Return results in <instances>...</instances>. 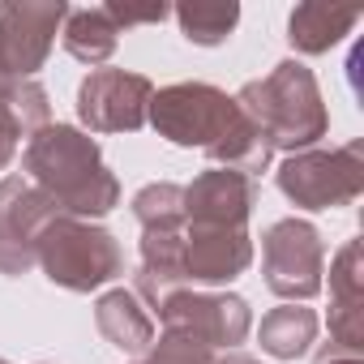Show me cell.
<instances>
[{"instance_id":"obj_6","label":"cell","mask_w":364,"mask_h":364,"mask_svg":"<svg viewBox=\"0 0 364 364\" xmlns=\"http://www.w3.org/2000/svg\"><path fill=\"white\" fill-rule=\"evenodd\" d=\"M262 257H266V287L291 304L313 300L321 291V236L304 219H279L262 236Z\"/></svg>"},{"instance_id":"obj_26","label":"cell","mask_w":364,"mask_h":364,"mask_svg":"<svg viewBox=\"0 0 364 364\" xmlns=\"http://www.w3.org/2000/svg\"><path fill=\"white\" fill-rule=\"evenodd\" d=\"M215 364H257V360H249V355H223V360H215Z\"/></svg>"},{"instance_id":"obj_3","label":"cell","mask_w":364,"mask_h":364,"mask_svg":"<svg viewBox=\"0 0 364 364\" xmlns=\"http://www.w3.org/2000/svg\"><path fill=\"white\" fill-rule=\"evenodd\" d=\"M236 103L253 120L266 150H309L330 129L321 90H317L313 73L300 60L274 65V73L262 77V82H249L236 95Z\"/></svg>"},{"instance_id":"obj_9","label":"cell","mask_w":364,"mask_h":364,"mask_svg":"<svg viewBox=\"0 0 364 364\" xmlns=\"http://www.w3.org/2000/svg\"><path fill=\"white\" fill-rule=\"evenodd\" d=\"M56 219V206L31 180H0V274H26L35 266L39 232Z\"/></svg>"},{"instance_id":"obj_21","label":"cell","mask_w":364,"mask_h":364,"mask_svg":"<svg viewBox=\"0 0 364 364\" xmlns=\"http://www.w3.org/2000/svg\"><path fill=\"white\" fill-rule=\"evenodd\" d=\"M0 103L9 107V116H14V124H18V133H39V129H48L52 120V107H48V90L39 86V82H9L5 90H0Z\"/></svg>"},{"instance_id":"obj_19","label":"cell","mask_w":364,"mask_h":364,"mask_svg":"<svg viewBox=\"0 0 364 364\" xmlns=\"http://www.w3.org/2000/svg\"><path fill=\"white\" fill-rule=\"evenodd\" d=\"M133 215L141 232H185V189L180 185H146L133 198Z\"/></svg>"},{"instance_id":"obj_22","label":"cell","mask_w":364,"mask_h":364,"mask_svg":"<svg viewBox=\"0 0 364 364\" xmlns=\"http://www.w3.org/2000/svg\"><path fill=\"white\" fill-rule=\"evenodd\" d=\"M146 364H215V351L193 343V338H180V334H163V343L150 351Z\"/></svg>"},{"instance_id":"obj_27","label":"cell","mask_w":364,"mask_h":364,"mask_svg":"<svg viewBox=\"0 0 364 364\" xmlns=\"http://www.w3.org/2000/svg\"><path fill=\"white\" fill-rule=\"evenodd\" d=\"M5 86H9V82H5V73H0V90H5Z\"/></svg>"},{"instance_id":"obj_4","label":"cell","mask_w":364,"mask_h":364,"mask_svg":"<svg viewBox=\"0 0 364 364\" xmlns=\"http://www.w3.org/2000/svg\"><path fill=\"white\" fill-rule=\"evenodd\" d=\"M35 262L48 270L52 283H60L69 291H95L124 270V257H120V245L112 240V232H103L86 219H73V215H56L39 232Z\"/></svg>"},{"instance_id":"obj_14","label":"cell","mask_w":364,"mask_h":364,"mask_svg":"<svg viewBox=\"0 0 364 364\" xmlns=\"http://www.w3.org/2000/svg\"><path fill=\"white\" fill-rule=\"evenodd\" d=\"M185 279V232H141V270H137V300H150L154 309L180 291Z\"/></svg>"},{"instance_id":"obj_18","label":"cell","mask_w":364,"mask_h":364,"mask_svg":"<svg viewBox=\"0 0 364 364\" xmlns=\"http://www.w3.org/2000/svg\"><path fill=\"white\" fill-rule=\"evenodd\" d=\"M317 338V313L304 304H283L262 317V347L279 360H296Z\"/></svg>"},{"instance_id":"obj_17","label":"cell","mask_w":364,"mask_h":364,"mask_svg":"<svg viewBox=\"0 0 364 364\" xmlns=\"http://www.w3.org/2000/svg\"><path fill=\"white\" fill-rule=\"evenodd\" d=\"M116 39H120V31L107 18V9H69L65 14V48L82 65H103L116 52Z\"/></svg>"},{"instance_id":"obj_1","label":"cell","mask_w":364,"mask_h":364,"mask_svg":"<svg viewBox=\"0 0 364 364\" xmlns=\"http://www.w3.org/2000/svg\"><path fill=\"white\" fill-rule=\"evenodd\" d=\"M146 120L159 129V137H167L176 146H198L219 167L253 176V171H262L270 163V150L257 137L253 120L219 86H206V82L167 86V90H159L150 99Z\"/></svg>"},{"instance_id":"obj_20","label":"cell","mask_w":364,"mask_h":364,"mask_svg":"<svg viewBox=\"0 0 364 364\" xmlns=\"http://www.w3.org/2000/svg\"><path fill=\"white\" fill-rule=\"evenodd\" d=\"M176 22L193 43L202 48H215L232 35V26L240 22V9L236 5H210V0H198V5H180L176 9Z\"/></svg>"},{"instance_id":"obj_8","label":"cell","mask_w":364,"mask_h":364,"mask_svg":"<svg viewBox=\"0 0 364 364\" xmlns=\"http://www.w3.org/2000/svg\"><path fill=\"white\" fill-rule=\"evenodd\" d=\"M163 330L193 338L202 347H236L249 334V304L240 296H206V291H171L159 304Z\"/></svg>"},{"instance_id":"obj_15","label":"cell","mask_w":364,"mask_h":364,"mask_svg":"<svg viewBox=\"0 0 364 364\" xmlns=\"http://www.w3.org/2000/svg\"><path fill=\"white\" fill-rule=\"evenodd\" d=\"M95 321H99V334H103L112 347H120V351H146V347L154 343V321H150V313H146L141 300H137L133 291H124V287L99 296Z\"/></svg>"},{"instance_id":"obj_7","label":"cell","mask_w":364,"mask_h":364,"mask_svg":"<svg viewBox=\"0 0 364 364\" xmlns=\"http://www.w3.org/2000/svg\"><path fill=\"white\" fill-rule=\"evenodd\" d=\"M154 86L141 73L124 69H95L77 86V116L95 133H133L150 116Z\"/></svg>"},{"instance_id":"obj_13","label":"cell","mask_w":364,"mask_h":364,"mask_svg":"<svg viewBox=\"0 0 364 364\" xmlns=\"http://www.w3.org/2000/svg\"><path fill=\"white\" fill-rule=\"evenodd\" d=\"M330 334L338 347H364V249L347 240L330 262Z\"/></svg>"},{"instance_id":"obj_11","label":"cell","mask_w":364,"mask_h":364,"mask_svg":"<svg viewBox=\"0 0 364 364\" xmlns=\"http://www.w3.org/2000/svg\"><path fill=\"white\" fill-rule=\"evenodd\" d=\"M253 176L232 167H210L185 189V223L189 228H245L253 210Z\"/></svg>"},{"instance_id":"obj_5","label":"cell","mask_w":364,"mask_h":364,"mask_svg":"<svg viewBox=\"0 0 364 364\" xmlns=\"http://www.w3.org/2000/svg\"><path fill=\"white\" fill-rule=\"evenodd\" d=\"M279 189L304 206V210H326V206H347L364 189V146H338V150H300L279 167Z\"/></svg>"},{"instance_id":"obj_24","label":"cell","mask_w":364,"mask_h":364,"mask_svg":"<svg viewBox=\"0 0 364 364\" xmlns=\"http://www.w3.org/2000/svg\"><path fill=\"white\" fill-rule=\"evenodd\" d=\"M18 124H14V116H9V107L0 103V167H5L9 159H14V150H18Z\"/></svg>"},{"instance_id":"obj_28","label":"cell","mask_w":364,"mask_h":364,"mask_svg":"<svg viewBox=\"0 0 364 364\" xmlns=\"http://www.w3.org/2000/svg\"><path fill=\"white\" fill-rule=\"evenodd\" d=\"M0 364H9V360H0Z\"/></svg>"},{"instance_id":"obj_12","label":"cell","mask_w":364,"mask_h":364,"mask_svg":"<svg viewBox=\"0 0 364 364\" xmlns=\"http://www.w3.org/2000/svg\"><path fill=\"white\" fill-rule=\"evenodd\" d=\"M253 262V240L245 228H189L185 232V279L228 283Z\"/></svg>"},{"instance_id":"obj_2","label":"cell","mask_w":364,"mask_h":364,"mask_svg":"<svg viewBox=\"0 0 364 364\" xmlns=\"http://www.w3.org/2000/svg\"><path fill=\"white\" fill-rule=\"evenodd\" d=\"M26 171H31V185L73 219L107 215L120 202V185L107 171L99 146L73 124L39 129L26 146Z\"/></svg>"},{"instance_id":"obj_16","label":"cell","mask_w":364,"mask_h":364,"mask_svg":"<svg viewBox=\"0 0 364 364\" xmlns=\"http://www.w3.org/2000/svg\"><path fill=\"white\" fill-rule=\"evenodd\" d=\"M360 22V14L355 9H330V5H300V9H291V22H287V39H291V48H300V52H309V56H317V52H330L351 26Z\"/></svg>"},{"instance_id":"obj_10","label":"cell","mask_w":364,"mask_h":364,"mask_svg":"<svg viewBox=\"0 0 364 364\" xmlns=\"http://www.w3.org/2000/svg\"><path fill=\"white\" fill-rule=\"evenodd\" d=\"M65 5H0V73L5 82H26L52 52L56 26L65 22Z\"/></svg>"},{"instance_id":"obj_25","label":"cell","mask_w":364,"mask_h":364,"mask_svg":"<svg viewBox=\"0 0 364 364\" xmlns=\"http://www.w3.org/2000/svg\"><path fill=\"white\" fill-rule=\"evenodd\" d=\"M317 364H364L360 360V351H351V347H338V343H330L321 355H317Z\"/></svg>"},{"instance_id":"obj_23","label":"cell","mask_w":364,"mask_h":364,"mask_svg":"<svg viewBox=\"0 0 364 364\" xmlns=\"http://www.w3.org/2000/svg\"><path fill=\"white\" fill-rule=\"evenodd\" d=\"M107 18L120 26H141V22H163L167 18V5H150V9H120V5H107Z\"/></svg>"}]
</instances>
